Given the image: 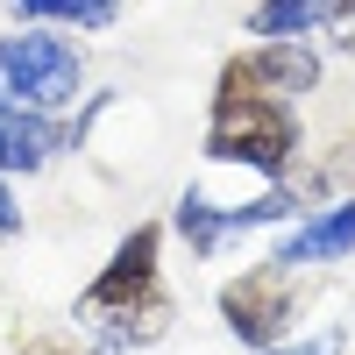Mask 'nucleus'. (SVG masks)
Here are the masks:
<instances>
[{
    "instance_id": "nucleus-1",
    "label": "nucleus",
    "mask_w": 355,
    "mask_h": 355,
    "mask_svg": "<svg viewBox=\"0 0 355 355\" xmlns=\"http://www.w3.org/2000/svg\"><path fill=\"white\" fill-rule=\"evenodd\" d=\"M206 157H214V164H242V171H256V178H284L291 157H299V114H291V100L214 93Z\"/></svg>"
},
{
    "instance_id": "nucleus-2",
    "label": "nucleus",
    "mask_w": 355,
    "mask_h": 355,
    "mask_svg": "<svg viewBox=\"0 0 355 355\" xmlns=\"http://www.w3.org/2000/svg\"><path fill=\"white\" fill-rule=\"evenodd\" d=\"M78 43L57 36L50 21H28L21 36H0V100L36 107V114H64L78 100Z\"/></svg>"
},
{
    "instance_id": "nucleus-3",
    "label": "nucleus",
    "mask_w": 355,
    "mask_h": 355,
    "mask_svg": "<svg viewBox=\"0 0 355 355\" xmlns=\"http://www.w3.org/2000/svg\"><path fill=\"white\" fill-rule=\"evenodd\" d=\"M164 227L157 220H142L135 234H121V249L107 256V270L93 277V291L78 299V320L85 327H107L114 320V334L128 327V320H150L157 306H164V291H157V270H164ZM107 334V341H114Z\"/></svg>"
},
{
    "instance_id": "nucleus-4",
    "label": "nucleus",
    "mask_w": 355,
    "mask_h": 355,
    "mask_svg": "<svg viewBox=\"0 0 355 355\" xmlns=\"http://www.w3.org/2000/svg\"><path fill=\"white\" fill-rule=\"evenodd\" d=\"M220 320H227L234 341L277 348L291 334V320H299V313H291V270H284V263H263V270L220 284Z\"/></svg>"
},
{
    "instance_id": "nucleus-5",
    "label": "nucleus",
    "mask_w": 355,
    "mask_h": 355,
    "mask_svg": "<svg viewBox=\"0 0 355 355\" xmlns=\"http://www.w3.org/2000/svg\"><path fill=\"white\" fill-rule=\"evenodd\" d=\"M313 85H320V57L306 50V36L256 43L242 57H227V71H220V93H263V100H299Z\"/></svg>"
},
{
    "instance_id": "nucleus-6",
    "label": "nucleus",
    "mask_w": 355,
    "mask_h": 355,
    "mask_svg": "<svg viewBox=\"0 0 355 355\" xmlns=\"http://www.w3.org/2000/svg\"><path fill=\"white\" fill-rule=\"evenodd\" d=\"M348 256H355V199H334V206H320V214H306V220L270 249V263H284V270L348 263Z\"/></svg>"
},
{
    "instance_id": "nucleus-7",
    "label": "nucleus",
    "mask_w": 355,
    "mask_h": 355,
    "mask_svg": "<svg viewBox=\"0 0 355 355\" xmlns=\"http://www.w3.org/2000/svg\"><path fill=\"white\" fill-rule=\"evenodd\" d=\"M57 150H64V128H57V114H36V107L0 100V171H8V178L43 171Z\"/></svg>"
},
{
    "instance_id": "nucleus-8",
    "label": "nucleus",
    "mask_w": 355,
    "mask_h": 355,
    "mask_svg": "<svg viewBox=\"0 0 355 355\" xmlns=\"http://www.w3.org/2000/svg\"><path fill=\"white\" fill-rule=\"evenodd\" d=\"M334 0H256L249 8V36L256 43H291V36H313V28H327Z\"/></svg>"
},
{
    "instance_id": "nucleus-9",
    "label": "nucleus",
    "mask_w": 355,
    "mask_h": 355,
    "mask_svg": "<svg viewBox=\"0 0 355 355\" xmlns=\"http://www.w3.org/2000/svg\"><path fill=\"white\" fill-rule=\"evenodd\" d=\"M21 21H50V28H78V36H100V28L121 21V0H15Z\"/></svg>"
},
{
    "instance_id": "nucleus-10",
    "label": "nucleus",
    "mask_w": 355,
    "mask_h": 355,
    "mask_svg": "<svg viewBox=\"0 0 355 355\" xmlns=\"http://www.w3.org/2000/svg\"><path fill=\"white\" fill-rule=\"evenodd\" d=\"M171 220H178V234H185V249H192V256H214L227 234H234V227H227V206H220V199H206L199 185L178 199V214H171Z\"/></svg>"
},
{
    "instance_id": "nucleus-11",
    "label": "nucleus",
    "mask_w": 355,
    "mask_h": 355,
    "mask_svg": "<svg viewBox=\"0 0 355 355\" xmlns=\"http://www.w3.org/2000/svg\"><path fill=\"white\" fill-rule=\"evenodd\" d=\"M263 355H341V334H313V341H277Z\"/></svg>"
},
{
    "instance_id": "nucleus-12",
    "label": "nucleus",
    "mask_w": 355,
    "mask_h": 355,
    "mask_svg": "<svg viewBox=\"0 0 355 355\" xmlns=\"http://www.w3.org/2000/svg\"><path fill=\"white\" fill-rule=\"evenodd\" d=\"M327 28H334V43H341V50H355V0H334Z\"/></svg>"
},
{
    "instance_id": "nucleus-13",
    "label": "nucleus",
    "mask_w": 355,
    "mask_h": 355,
    "mask_svg": "<svg viewBox=\"0 0 355 355\" xmlns=\"http://www.w3.org/2000/svg\"><path fill=\"white\" fill-rule=\"evenodd\" d=\"M0 234H21V206H15V178L0 171Z\"/></svg>"
}]
</instances>
